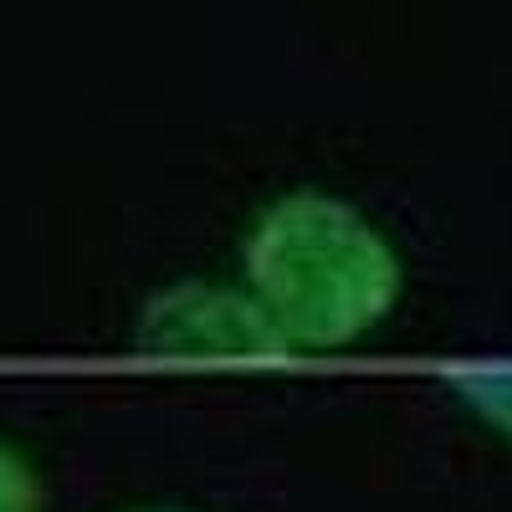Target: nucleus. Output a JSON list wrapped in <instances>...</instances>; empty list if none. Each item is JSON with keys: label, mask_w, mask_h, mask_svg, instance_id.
Wrapping results in <instances>:
<instances>
[{"label": "nucleus", "mask_w": 512, "mask_h": 512, "mask_svg": "<svg viewBox=\"0 0 512 512\" xmlns=\"http://www.w3.org/2000/svg\"><path fill=\"white\" fill-rule=\"evenodd\" d=\"M456 390H461V400L472 405L482 420H492L497 431L512 436V364L507 369H497V364L466 369V374H456Z\"/></svg>", "instance_id": "7ed1b4c3"}, {"label": "nucleus", "mask_w": 512, "mask_h": 512, "mask_svg": "<svg viewBox=\"0 0 512 512\" xmlns=\"http://www.w3.org/2000/svg\"><path fill=\"white\" fill-rule=\"evenodd\" d=\"M251 303L287 349H344L390 318L400 256L354 205L297 190L262 210L241 246Z\"/></svg>", "instance_id": "f257e3e1"}, {"label": "nucleus", "mask_w": 512, "mask_h": 512, "mask_svg": "<svg viewBox=\"0 0 512 512\" xmlns=\"http://www.w3.org/2000/svg\"><path fill=\"white\" fill-rule=\"evenodd\" d=\"M0 512H41V482L31 461L0 441Z\"/></svg>", "instance_id": "20e7f679"}, {"label": "nucleus", "mask_w": 512, "mask_h": 512, "mask_svg": "<svg viewBox=\"0 0 512 512\" xmlns=\"http://www.w3.org/2000/svg\"><path fill=\"white\" fill-rule=\"evenodd\" d=\"M144 349L159 359H251V349H287L251 297L175 292L144 323Z\"/></svg>", "instance_id": "f03ea898"}, {"label": "nucleus", "mask_w": 512, "mask_h": 512, "mask_svg": "<svg viewBox=\"0 0 512 512\" xmlns=\"http://www.w3.org/2000/svg\"><path fill=\"white\" fill-rule=\"evenodd\" d=\"M134 512H190V507H134Z\"/></svg>", "instance_id": "39448f33"}]
</instances>
